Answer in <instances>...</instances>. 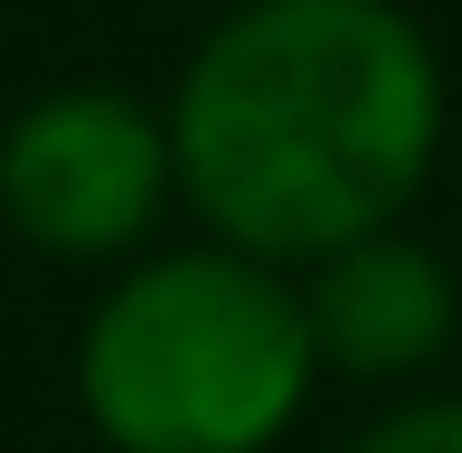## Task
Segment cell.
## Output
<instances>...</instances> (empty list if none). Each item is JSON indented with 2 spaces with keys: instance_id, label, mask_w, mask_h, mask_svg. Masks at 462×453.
Instances as JSON below:
<instances>
[{
  "instance_id": "obj_1",
  "label": "cell",
  "mask_w": 462,
  "mask_h": 453,
  "mask_svg": "<svg viewBox=\"0 0 462 453\" xmlns=\"http://www.w3.org/2000/svg\"><path fill=\"white\" fill-rule=\"evenodd\" d=\"M444 152V67L396 0H245L171 95L189 208L255 264L387 236Z\"/></svg>"
},
{
  "instance_id": "obj_2",
  "label": "cell",
  "mask_w": 462,
  "mask_h": 453,
  "mask_svg": "<svg viewBox=\"0 0 462 453\" xmlns=\"http://www.w3.org/2000/svg\"><path fill=\"white\" fill-rule=\"evenodd\" d=\"M311 378L302 293L226 245L133 264L76 340V397L114 453H274Z\"/></svg>"
},
{
  "instance_id": "obj_3",
  "label": "cell",
  "mask_w": 462,
  "mask_h": 453,
  "mask_svg": "<svg viewBox=\"0 0 462 453\" xmlns=\"http://www.w3.org/2000/svg\"><path fill=\"white\" fill-rule=\"evenodd\" d=\"M171 180V114L133 105L123 86H57L0 133V217L67 264L142 245Z\"/></svg>"
},
{
  "instance_id": "obj_4",
  "label": "cell",
  "mask_w": 462,
  "mask_h": 453,
  "mask_svg": "<svg viewBox=\"0 0 462 453\" xmlns=\"http://www.w3.org/2000/svg\"><path fill=\"white\" fill-rule=\"evenodd\" d=\"M302 321H311L321 368H340V378H415V368L453 340V321H462L453 264L434 255V245H415V236L387 226V236L311 264Z\"/></svg>"
},
{
  "instance_id": "obj_5",
  "label": "cell",
  "mask_w": 462,
  "mask_h": 453,
  "mask_svg": "<svg viewBox=\"0 0 462 453\" xmlns=\"http://www.w3.org/2000/svg\"><path fill=\"white\" fill-rule=\"evenodd\" d=\"M349 453H462V397H425V406H396L377 435H359Z\"/></svg>"
}]
</instances>
